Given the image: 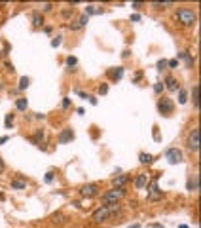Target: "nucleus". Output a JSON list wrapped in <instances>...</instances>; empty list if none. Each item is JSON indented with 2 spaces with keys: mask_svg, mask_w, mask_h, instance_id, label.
Wrapping results in <instances>:
<instances>
[{
  "mask_svg": "<svg viewBox=\"0 0 201 228\" xmlns=\"http://www.w3.org/2000/svg\"><path fill=\"white\" fill-rule=\"evenodd\" d=\"M108 74H110L114 80H120V78L123 76V68H121V67H118V68H112V71H110Z\"/></svg>",
  "mask_w": 201,
  "mask_h": 228,
  "instance_id": "obj_15",
  "label": "nucleus"
},
{
  "mask_svg": "<svg viewBox=\"0 0 201 228\" xmlns=\"http://www.w3.org/2000/svg\"><path fill=\"white\" fill-rule=\"evenodd\" d=\"M89 13H97L95 6H87V8H86V15H89Z\"/></svg>",
  "mask_w": 201,
  "mask_h": 228,
  "instance_id": "obj_31",
  "label": "nucleus"
},
{
  "mask_svg": "<svg viewBox=\"0 0 201 228\" xmlns=\"http://www.w3.org/2000/svg\"><path fill=\"white\" fill-rule=\"evenodd\" d=\"M53 181V173L49 171V173H46V182H51Z\"/></svg>",
  "mask_w": 201,
  "mask_h": 228,
  "instance_id": "obj_33",
  "label": "nucleus"
},
{
  "mask_svg": "<svg viewBox=\"0 0 201 228\" xmlns=\"http://www.w3.org/2000/svg\"><path fill=\"white\" fill-rule=\"evenodd\" d=\"M186 145L192 152H197L199 150V127H194L190 133H188V139H186Z\"/></svg>",
  "mask_w": 201,
  "mask_h": 228,
  "instance_id": "obj_3",
  "label": "nucleus"
},
{
  "mask_svg": "<svg viewBox=\"0 0 201 228\" xmlns=\"http://www.w3.org/2000/svg\"><path fill=\"white\" fill-rule=\"evenodd\" d=\"M158 108H159L161 114H171V112L174 110V103H173L171 97H161V99L158 101Z\"/></svg>",
  "mask_w": 201,
  "mask_h": 228,
  "instance_id": "obj_4",
  "label": "nucleus"
},
{
  "mask_svg": "<svg viewBox=\"0 0 201 228\" xmlns=\"http://www.w3.org/2000/svg\"><path fill=\"white\" fill-rule=\"evenodd\" d=\"M188 190H197V177H194V181L188 182Z\"/></svg>",
  "mask_w": 201,
  "mask_h": 228,
  "instance_id": "obj_24",
  "label": "nucleus"
},
{
  "mask_svg": "<svg viewBox=\"0 0 201 228\" xmlns=\"http://www.w3.org/2000/svg\"><path fill=\"white\" fill-rule=\"evenodd\" d=\"M76 63H78V61H76V57H68V59H66V65H68V67H74Z\"/></svg>",
  "mask_w": 201,
  "mask_h": 228,
  "instance_id": "obj_29",
  "label": "nucleus"
},
{
  "mask_svg": "<svg viewBox=\"0 0 201 228\" xmlns=\"http://www.w3.org/2000/svg\"><path fill=\"white\" fill-rule=\"evenodd\" d=\"M154 91H156V93H161V91H163V84H161V82H158V84L154 86Z\"/></svg>",
  "mask_w": 201,
  "mask_h": 228,
  "instance_id": "obj_28",
  "label": "nucleus"
},
{
  "mask_svg": "<svg viewBox=\"0 0 201 228\" xmlns=\"http://www.w3.org/2000/svg\"><path fill=\"white\" fill-rule=\"evenodd\" d=\"M72 139H74L72 129H65V131L59 135V143H61V145H65V143H68V141H72Z\"/></svg>",
  "mask_w": 201,
  "mask_h": 228,
  "instance_id": "obj_9",
  "label": "nucleus"
},
{
  "mask_svg": "<svg viewBox=\"0 0 201 228\" xmlns=\"http://www.w3.org/2000/svg\"><path fill=\"white\" fill-rule=\"evenodd\" d=\"M87 19H89L87 15H82V17H80V19H78L76 23H70V29H72V31H78V29L86 27V23H87Z\"/></svg>",
  "mask_w": 201,
  "mask_h": 228,
  "instance_id": "obj_11",
  "label": "nucleus"
},
{
  "mask_svg": "<svg viewBox=\"0 0 201 228\" xmlns=\"http://www.w3.org/2000/svg\"><path fill=\"white\" fill-rule=\"evenodd\" d=\"M25 186H27V182H25V181H19V179H13V181H12V188H17V190H23Z\"/></svg>",
  "mask_w": 201,
  "mask_h": 228,
  "instance_id": "obj_16",
  "label": "nucleus"
},
{
  "mask_svg": "<svg viewBox=\"0 0 201 228\" xmlns=\"http://www.w3.org/2000/svg\"><path fill=\"white\" fill-rule=\"evenodd\" d=\"M61 38H63V36H57V38H53V40H51V46H53V48H57V46H61V42H63Z\"/></svg>",
  "mask_w": 201,
  "mask_h": 228,
  "instance_id": "obj_26",
  "label": "nucleus"
},
{
  "mask_svg": "<svg viewBox=\"0 0 201 228\" xmlns=\"http://www.w3.org/2000/svg\"><path fill=\"white\" fill-rule=\"evenodd\" d=\"M32 25H34V27H42V25H44V17H42L38 12L32 13Z\"/></svg>",
  "mask_w": 201,
  "mask_h": 228,
  "instance_id": "obj_14",
  "label": "nucleus"
},
{
  "mask_svg": "<svg viewBox=\"0 0 201 228\" xmlns=\"http://www.w3.org/2000/svg\"><path fill=\"white\" fill-rule=\"evenodd\" d=\"M163 198V192L158 188V185H156V181L150 185V190H148V200H152V201H158V200H161Z\"/></svg>",
  "mask_w": 201,
  "mask_h": 228,
  "instance_id": "obj_8",
  "label": "nucleus"
},
{
  "mask_svg": "<svg viewBox=\"0 0 201 228\" xmlns=\"http://www.w3.org/2000/svg\"><path fill=\"white\" fill-rule=\"evenodd\" d=\"M8 141V137H0V145H2V143H6Z\"/></svg>",
  "mask_w": 201,
  "mask_h": 228,
  "instance_id": "obj_37",
  "label": "nucleus"
},
{
  "mask_svg": "<svg viewBox=\"0 0 201 228\" xmlns=\"http://www.w3.org/2000/svg\"><path fill=\"white\" fill-rule=\"evenodd\" d=\"M177 19L182 23V25L190 27V25H194V23L197 21V15H195V12L190 10V8H180V10L177 12Z\"/></svg>",
  "mask_w": 201,
  "mask_h": 228,
  "instance_id": "obj_1",
  "label": "nucleus"
},
{
  "mask_svg": "<svg viewBox=\"0 0 201 228\" xmlns=\"http://www.w3.org/2000/svg\"><path fill=\"white\" fill-rule=\"evenodd\" d=\"M179 55H180V57H184V59H186V63H188V67H192V65H194V59H192V57H190V55H188V53H186V52H182V53H179Z\"/></svg>",
  "mask_w": 201,
  "mask_h": 228,
  "instance_id": "obj_22",
  "label": "nucleus"
},
{
  "mask_svg": "<svg viewBox=\"0 0 201 228\" xmlns=\"http://www.w3.org/2000/svg\"><path fill=\"white\" fill-rule=\"evenodd\" d=\"M165 86H167V87H169L171 91H174V89H179V82L174 80L173 76H167V78H165Z\"/></svg>",
  "mask_w": 201,
  "mask_h": 228,
  "instance_id": "obj_13",
  "label": "nucleus"
},
{
  "mask_svg": "<svg viewBox=\"0 0 201 228\" xmlns=\"http://www.w3.org/2000/svg\"><path fill=\"white\" fill-rule=\"evenodd\" d=\"M108 217H110V209L106 207V205H103V207H99V209L93 213V221H95V222H105Z\"/></svg>",
  "mask_w": 201,
  "mask_h": 228,
  "instance_id": "obj_6",
  "label": "nucleus"
},
{
  "mask_svg": "<svg viewBox=\"0 0 201 228\" xmlns=\"http://www.w3.org/2000/svg\"><path fill=\"white\" fill-rule=\"evenodd\" d=\"M106 91H108V86H106V84H103V86H100V87H99V93H103V95H105V93H106Z\"/></svg>",
  "mask_w": 201,
  "mask_h": 228,
  "instance_id": "obj_32",
  "label": "nucleus"
},
{
  "mask_svg": "<svg viewBox=\"0 0 201 228\" xmlns=\"http://www.w3.org/2000/svg\"><path fill=\"white\" fill-rule=\"evenodd\" d=\"M15 107H17L19 110H27V107H29V103H27V99H17V103H15Z\"/></svg>",
  "mask_w": 201,
  "mask_h": 228,
  "instance_id": "obj_19",
  "label": "nucleus"
},
{
  "mask_svg": "<svg viewBox=\"0 0 201 228\" xmlns=\"http://www.w3.org/2000/svg\"><path fill=\"white\" fill-rule=\"evenodd\" d=\"M167 65H169L171 68H174V67H177V65H179V61H177V59H173V61H169Z\"/></svg>",
  "mask_w": 201,
  "mask_h": 228,
  "instance_id": "obj_34",
  "label": "nucleus"
},
{
  "mask_svg": "<svg viewBox=\"0 0 201 228\" xmlns=\"http://www.w3.org/2000/svg\"><path fill=\"white\" fill-rule=\"evenodd\" d=\"M127 182V177L125 175H121V177H116L114 179V185H116V188H123V185Z\"/></svg>",
  "mask_w": 201,
  "mask_h": 228,
  "instance_id": "obj_17",
  "label": "nucleus"
},
{
  "mask_svg": "<svg viewBox=\"0 0 201 228\" xmlns=\"http://www.w3.org/2000/svg\"><path fill=\"white\" fill-rule=\"evenodd\" d=\"M13 124V116H12V114H8V116H6V127H10Z\"/></svg>",
  "mask_w": 201,
  "mask_h": 228,
  "instance_id": "obj_30",
  "label": "nucleus"
},
{
  "mask_svg": "<svg viewBox=\"0 0 201 228\" xmlns=\"http://www.w3.org/2000/svg\"><path fill=\"white\" fill-rule=\"evenodd\" d=\"M192 101H194V107L197 108L199 107V86L197 84L192 87Z\"/></svg>",
  "mask_w": 201,
  "mask_h": 228,
  "instance_id": "obj_12",
  "label": "nucleus"
},
{
  "mask_svg": "<svg viewBox=\"0 0 201 228\" xmlns=\"http://www.w3.org/2000/svg\"><path fill=\"white\" fill-rule=\"evenodd\" d=\"M0 171H4V162H2V158H0Z\"/></svg>",
  "mask_w": 201,
  "mask_h": 228,
  "instance_id": "obj_38",
  "label": "nucleus"
},
{
  "mask_svg": "<svg viewBox=\"0 0 201 228\" xmlns=\"http://www.w3.org/2000/svg\"><path fill=\"white\" fill-rule=\"evenodd\" d=\"M68 105H70V99H68V97H65V99H63V107H65V108H66V107H68Z\"/></svg>",
  "mask_w": 201,
  "mask_h": 228,
  "instance_id": "obj_35",
  "label": "nucleus"
},
{
  "mask_svg": "<svg viewBox=\"0 0 201 228\" xmlns=\"http://www.w3.org/2000/svg\"><path fill=\"white\" fill-rule=\"evenodd\" d=\"M42 139H44V131H42V129H38V131L34 133V143H40Z\"/></svg>",
  "mask_w": 201,
  "mask_h": 228,
  "instance_id": "obj_23",
  "label": "nucleus"
},
{
  "mask_svg": "<svg viewBox=\"0 0 201 228\" xmlns=\"http://www.w3.org/2000/svg\"><path fill=\"white\" fill-rule=\"evenodd\" d=\"M167 67V61L165 59H161V61H158V71H163V68Z\"/></svg>",
  "mask_w": 201,
  "mask_h": 228,
  "instance_id": "obj_27",
  "label": "nucleus"
},
{
  "mask_svg": "<svg viewBox=\"0 0 201 228\" xmlns=\"http://www.w3.org/2000/svg\"><path fill=\"white\" fill-rule=\"evenodd\" d=\"M152 6L158 8V10H161V8H165V6H173V2H152Z\"/></svg>",
  "mask_w": 201,
  "mask_h": 228,
  "instance_id": "obj_20",
  "label": "nucleus"
},
{
  "mask_svg": "<svg viewBox=\"0 0 201 228\" xmlns=\"http://www.w3.org/2000/svg\"><path fill=\"white\" fill-rule=\"evenodd\" d=\"M139 158H140V164H152V160H154L152 154H144V152H142Z\"/></svg>",
  "mask_w": 201,
  "mask_h": 228,
  "instance_id": "obj_18",
  "label": "nucleus"
},
{
  "mask_svg": "<svg viewBox=\"0 0 201 228\" xmlns=\"http://www.w3.org/2000/svg\"><path fill=\"white\" fill-rule=\"evenodd\" d=\"M123 194H125V188H114V190H110L103 196V203L105 205H114L123 198Z\"/></svg>",
  "mask_w": 201,
  "mask_h": 228,
  "instance_id": "obj_2",
  "label": "nucleus"
},
{
  "mask_svg": "<svg viewBox=\"0 0 201 228\" xmlns=\"http://www.w3.org/2000/svg\"><path fill=\"white\" fill-rule=\"evenodd\" d=\"M27 86H29V78H27V76H23V78L19 80V89H25Z\"/></svg>",
  "mask_w": 201,
  "mask_h": 228,
  "instance_id": "obj_21",
  "label": "nucleus"
},
{
  "mask_svg": "<svg viewBox=\"0 0 201 228\" xmlns=\"http://www.w3.org/2000/svg\"><path fill=\"white\" fill-rule=\"evenodd\" d=\"M165 158L169 160V164H180L182 162V152L179 148H169L165 152Z\"/></svg>",
  "mask_w": 201,
  "mask_h": 228,
  "instance_id": "obj_5",
  "label": "nucleus"
},
{
  "mask_svg": "<svg viewBox=\"0 0 201 228\" xmlns=\"http://www.w3.org/2000/svg\"><path fill=\"white\" fill-rule=\"evenodd\" d=\"M131 21H140V15H137V13H135V15H131Z\"/></svg>",
  "mask_w": 201,
  "mask_h": 228,
  "instance_id": "obj_36",
  "label": "nucleus"
},
{
  "mask_svg": "<svg viewBox=\"0 0 201 228\" xmlns=\"http://www.w3.org/2000/svg\"><path fill=\"white\" fill-rule=\"evenodd\" d=\"M179 103H186V91L184 89L179 91Z\"/></svg>",
  "mask_w": 201,
  "mask_h": 228,
  "instance_id": "obj_25",
  "label": "nucleus"
},
{
  "mask_svg": "<svg viewBox=\"0 0 201 228\" xmlns=\"http://www.w3.org/2000/svg\"><path fill=\"white\" fill-rule=\"evenodd\" d=\"M159 228H161V226H159Z\"/></svg>",
  "mask_w": 201,
  "mask_h": 228,
  "instance_id": "obj_39",
  "label": "nucleus"
},
{
  "mask_svg": "<svg viewBox=\"0 0 201 228\" xmlns=\"http://www.w3.org/2000/svg\"><path fill=\"white\" fill-rule=\"evenodd\" d=\"M148 179H150L148 173H140V175L137 177V181H135V186H137V188H144V186L148 185Z\"/></svg>",
  "mask_w": 201,
  "mask_h": 228,
  "instance_id": "obj_10",
  "label": "nucleus"
},
{
  "mask_svg": "<svg viewBox=\"0 0 201 228\" xmlns=\"http://www.w3.org/2000/svg\"><path fill=\"white\" fill-rule=\"evenodd\" d=\"M82 196H86V198H93V196H97L99 194V186L95 185V182H89V185H84L82 186Z\"/></svg>",
  "mask_w": 201,
  "mask_h": 228,
  "instance_id": "obj_7",
  "label": "nucleus"
}]
</instances>
